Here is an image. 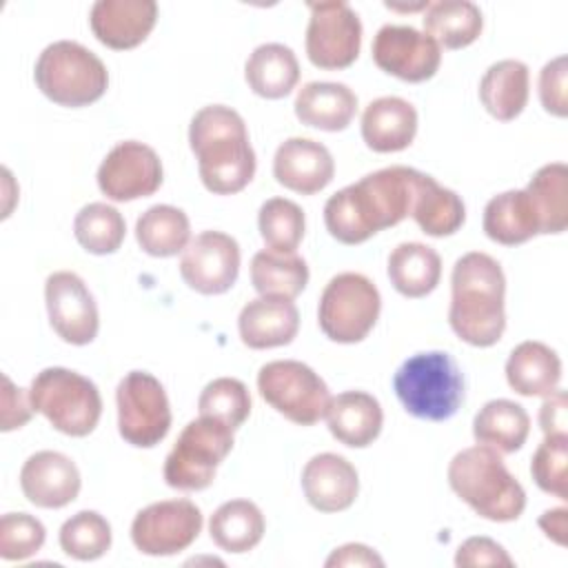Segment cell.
Returning <instances> with one entry per match:
<instances>
[{
    "instance_id": "27",
    "label": "cell",
    "mask_w": 568,
    "mask_h": 568,
    "mask_svg": "<svg viewBox=\"0 0 568 568\" xmlns=\"http://www.w3.org/2000/svg\"><path fill=\"white\" fill-rule=\"evenodd\" d=\"M244 78L253 93L266 100L286 98L300 80V62L291 47L266 42L253 49L244 64Z\"/></svg>"
},
{
    "instance_id": "33",
    "label": "cell",
    "mask_w": 568,
    "mask_h": 568,
    "mask_svg": "<svg viewBox=\"0 0 568 568\" xmlns=\"http://www.w3.org/2000/svg\"><path fill=\"white\" fill-rule=\"evenodd\" d=\"M209 532L222 550L248 552L262 541L264 515L248 499H231L215 508L209 519Z\"/></svg>"
},
{
    "instance_id": "8",
    "label": "cell",
    "mask_w": 568,
    "mask_h": 568,
    "mask_svg": "<svg viewBox=\"0 0 568 568\" xmlns=\"http://www.w3.org/2000/svg\"><path fill=\"white\" fill-rule=\"evenodd\" d=\"M233 448V428L213 417L189 422L164 459V481L178 490H204Z\"/></svg>"
},
{
    "instance_id": "43",
    "label": "cell",
    "mask_w": 568,
    "mask_h": 568,
    "mask_svg": "<svg viewBox=\"0 0 568 568\" xmlns=\"http://www.w3.org/2000/svg\"><path fill=\"white\" fill-rule=\"evenodd\" d=\"M42 521L29 513H7L0 519V557L20 561L36 555L44 544Z\"/></svg>"
},
{
    "instance_id": "4",
    "label": "cell",
    "mask_w": 568,
    "mask_h": 568,
    "mask_svg": "<svg viewBox=\"0 0 568 568\" xmlns=\"http://www.w3.org/2000/svg\"><path fill=\"white\" fill-rule=\"evenodd\" d=\"M448 484L479 517L515 521L526 508L521 484L508 473L499 450L477 444L459 450L448 464Z\"/></svg>"
},
{
    "instance_id": "15",
    "label": "cell",
    "mask_w": 568,
    "mask_h": 568,
    "mask_svg": "<svg viewBox=\"0 0 568 568\" xmlns=\"http://www.w3.org/2000/svg\"><path fill=\"white\" fill-rule=\"evenodd\" d=\"M49 324L60 339L73 346L91 344L100 328V315L84 280L73 271H55L44 282Z\"/></svg>"
},
{
    "instance_id": "22",
    "label": "cell",
    "mask_w": 568,
    "mask_h": 568,
    "mask_svg": "<svg viewBox=\"0 0 568 568\" xmlns=\"http://www.w3.org/2000/svg\"><path fill=\"white\" fill-rule=\"evenodd\" d=\"M300 328V313L293 300L257 297L244 304L237 331L248 348H275L293 342Z\"/></svg>"
},
{
    "instance_id": "44",
    "label": "cell",
    "mask_w": 568,
    "mask_h": 568,
    "mask_svg": "<svg viewBox=\"0 0 568 568\" xmlns=\"http://www.w3.org/2000/svg\"><path fill=\"white\" fill-rule=\"evenodd\" d=\"M566 75H568V58L557 55L555 60L546 62L539 73V100L541 106L557 115H568V93H566Z\"/></svg>"
},
{
    "instance_id": "48",
    "label": "cell",
    "mask_w": 568,
    "mask_h": 568,
    "mask_svg": "<svg viewBox=\"0 0 568 568\" xmlns=\"http://www.w3.org/2000/svg\"><path fill=\"white\" fill-rule=\"evenodd\" d=\"M326 566H384V559L364 544H344L331 552Z\"/></svg>"
},
{
    "instance_id": "47",
    "label": "cell",
    "mask_w": 568,
    "mask_h": 568,
    "mask_svg": "<svg viewBox=\"0 0 568 568\" xmlns=\"http://www.w3.org/2000/svg\"><path fill=\"white\" fill-rule=\"evenodd\" d=\"M566 393L555 388L550 395H546L541 408H539V426L544 435H568V417H566Z\"/></svg>"
},
{
    "instance_id": "20",
    "label": "cell",
    "mask_w": 568,
    "mask_h": 568,
    "mask_svg": "<svg viewBox=\"0 0 568 568\" xmlns=\"http://www.w3.org/2000/svg\"><path fill=\"white\" fill-rule=\"evenodd\" d=\"M275 180L302 195H313L331 184L335 162L331 151L311 138L284 140L273 158Z\"/></svg>"
},
{
    "instance_id": "17",
    "label": "cell",
    "mask_w": 568,
    "mask_h": 568,
    "mask_svg": "<svg viewBox=\"0 0 568 568\" xmlns=\"http://www.w3.org/2000/svg\"><path fill=\"white\" fill-rule=\"evenodd\" d=\"M240 273V246L222 231H202L180 257L182 280L202 295L226 293Z\"/></svg>"
},
{
    "instance_id": "41",
    "label": "cell",
    "mask_w": 568,
    "mask_h": 568,
    "mask_svg": "<svg viewBox=\"0 0 568 568\" xmlns=\"http://www.w3.org/2000/svg\"><path fill=\"white\" fill-rule=\"evenodd\" d=\"M197 410L202 417H213L235 430L251 413L248 388L235 377H217L202 388Z\"/></svg>"
},
{
    "instance_id": "14",
    "label": "cell",
    "mask_w": 568,
    "mask_h": 568,
    "mask_svg": "<svg viewBox=\"0 0 568 568\" xmlns=\"http://www.w3.org/2000/svg\"><path fill=\"white\" fill-rule=\"evenodd\" d=\"M162 160L144 142L115 144L98 169V186L113 202H131L153 195L162 186Z\"/></svg>"
},
{
    "instance_id": "24",
    "label": "cell",
    "mask_w": 568,
    "mask_h": 568,
    "mask_svg": "<svg viewBox=\"0 0 568 568\" xmlns=\"http://www.w3.org/2000/svg\"><path fill=\"white\" fill-rule=\"evenodd\" d=\"M331 435L351 448L371 446L384 424L379 402L364 390H346L328 402L324 413Z\"/></svg>"
},
{
    "instance_id": "36",
    "label": "cell",
    "mask_w": 568,
    "mask_h": 568,
    "mask_svg": "<svg viewBox=\"0 0 568 568\" xmlns=\"http://www.w3.org/2000/svg\"><path fill=\"white\" fill-rule=\"evenodd\" d=\"M410 215L426 235L444 237L462 229L466 220V206L455 191L437 184L435 178L424 173Z\"/></svg>"
},
{
    "instance_id": "9",
    "label": "cell",
    "mask_w": 568,
    "mask_h": 568,
    "mask_svg": "<svg viewBox=\"0 0 568 568\" xmlns=\"http://www.w3.org/2000/svg\"><path fill=\"white\" fill-rule=\"evenodd\" d=\"M382 311L377 286L362 273H337L324 286L317 306L322 333L337 344L362 342Z\"/></svg>"
},
{
    "instance_id": "23",
    "label": "cell",
    "mask_w": 568,
    "mask_h": 568,
    "mask_svg": "<svg viewBox=\"0 0 568 568\" xmlns=\"http://www.w3.org/2000/svg\"><path fill=\"white\" fill-rule=\"evenodd\" d=\"M415 133L417 111L404 98H377L362 113V138L375 153L404 151L415 140Z\"/></svg>"
},
{
    "instance_id": "7",
    "label": "cell",
    "mask_w": 568,
    "mask_h": 568,
    "mask_svg": "<svg viewBox=\"0 0 568 568\" xmlns=\"http://www.w3.org/2000/svg\"><path fill=\"white\" fill-rule=\"evenodd\" d=\"M29 399L36 413H42L49 424L71 437H87L100 422L102 397L98 386L69 368H42L29 388Z\"/></svg>"
},
{
    "instance_id": "49",
    "label": "cell",
    "mask_w": 568,
    "mask_h": 568,
    "mask_svg": "<svg viewBox=\"0 0 568 568\" xmlns=\"http://www.w3.org/2000/svg\"><path fill=\"white\" fill-rule=\"evenodd\" d=\"M566 513H568L566 508H555V510H546L539 517L541 530L561 546H564V532H566Z\"/></svg>"
},
{
    "instance_id": "2",
    "label": "cell",
    "mask_w": 568,
    "mask_h": 568,
    "mask_svg": "<svg viewBox=\"0 0 568 568\" xmlns=\"http://www.w3.org/2000/svg\"><path fill=\"white\" fill-rule=\"evenodd\" d=\"M202 184L215 195L242 191L255 175V151L242 115L224 104L202 106L189 126Z\"/></svg>"
},
{
    "instance_id": "46",
    "label": "cell",
    "mask_w": 568,
    "mask_h": 568,
    "mask_svg": "<svg viewBox=\"0 0 568 568\" xmlns=\"http://www.w3.org/2000/svg\"><path fill=\"white\" fill-rule=\"evenodd\" d=\"M2 384H4V390H2V426L0 428L9 433L13 428L24 426L31 419L33 406H31L29 393H24V388H16L7 375H2Z\"/></svg>"
},
{
    "instance_id": "13",
    "label": "cell",
    "mask_w": 568,
    "mask_h": 568,
    "mask_svg": "<svg viewBox=\"0 0 568 568\" xmlns=\"http://www.w3.org/2000/svg\"><path fill=\"white\" fill-rule=\"evenodd\" d=\"M202 530V513L191 499H164L142 508L131 524L133 546L151 557L186 550Z\"/></svg>"
},
{
    "instance_id": "37",
    "label": "cell",
    "mask_w": 568,
    "mask_h": 568,
    "mask_svg": "<svg viewBox=\"0 0 568 568\" xmlns=\"http://www.w3.org/2000/svg\"><path fill=\"white\" fill-rule=\"evenodd\" d=\"M251 284L262 297H297L308 284V266L295 253L257 251L251 260Z\"/></svg>"
},
{
    "instance_id": "3",
    "label": "cell",
    "mask_w": 568,
    "mask_h": 568,
    "mask_svg": "<svg viewBox=\"0 0 568 568\" xmlns=\"http://www.w3.org/2000/svg\"><path fill=\"white\" fill-rule=\"evenodd\" d=\"M448 324L453 333L470 346H493L506 328V277L501 264L488 253L462 255L450 275Z\"/></svg>"
},
{
    "instance_id": "1",
    "label": "cell",
    "mask_w": 568,
    "mask_h": 568,
    "mask_svg": "<svg viewBox=\"0 0 568 568\" xmlns=\"http://www.w3.org/2000/svg\"><path fill=\"white\" fill-rule=\"evenodd\" d=\"M422 175L417 169L395 164L339 189L324 204L328 233L337 242L355 246L399 224L413 211Z\"/></svg>"
},
{
    "instance_id": "30",
    "label": "cell",
    "mask_w": 568,
    "mask_h": 568,
    "mask_svg": "<svg viewBox=\"0 0 568 568\" xmlns=\"http://www.w3.org/2000/svg\"><path fill=\"white\" fill-rule=\"evenodd\" d=\"M484 233L504 246L524 244L539 233L537 213L526 191H504L484 209Z\"/></svg>"
},
{
    "instance_id": "10",
    "label": "cell",
    "mask_w": 568,
    "mask_h": 568,
    "mask_svg": "<svg viewBox=\"0 0 568 568\" xmlns=\"http://www.w3.org/2000/svg\"><path fill=\"white\" fill-rule=\"evenodd\" d=\"M257 390L280 415L300 426H313L328 408L326 382L304 362L275 359L260 368Z\"/></svg>"
},
{
    "instance_id": "18",
    "label": "cell",
    "mask_w": 568,
    "mask_h": 568,
    "mask_svg": "<svg viewBox=\"0 0 568 568\" xmlns=\"http://www.w3.org/2000/svg\"><path fill=\"white\" fill-rule=\"evenodd\" d=\"M80 486L78 466L58 450L33 453L20 470L22 495L38 508H62L71 504Z\"/></svg>"
},
{
    "instance_id": "32",
    "label": "cell",
    "mask_w": 568,
    "mask_h": 568,
    "mask_svg": "<svg viewBox=\"0 0 568 568\" xmlns=\"http://www.w3.org/2000/svg\"><path fill=\"white\" fill-rule=\"evenodd\" d=\"M484 29L481 11L470 0H439L426 4L424 33L439 49H464L473 44Z\"/></svg>"
},
{
    "instance_id": "28",
    "label": "cell",
    "mask_w": 568,
    "mask_h": 568,
    "mask_svg": "<svg viewBox=\"0 0 568 568\" xmlns=\"http://www.w3.org/2000/svg\"><path fill=\"white\" fill-rule=\"evenodd\" d=\"M530 75L521 60H499L486 69L479 82V100L484 109L501 120H515L528 102Z\"/></svg>"
},
{
    "instance_id": "19",
    "label": "cell",
    "mask_w": 568,
    "mask_h": 568,
    "mask_svg": "<svg viewBox=\"0 0 568 568\" xmlns=\"http://www.w3.org/2000/svg\"><path fill=\"white\" fill-rule=\"evenodd\" d=\"M158 20L153 0H98L89 24L93 36L109 49H133L146 40Z\"/></svg>"
},
{
    "instance_id": "38",
    "label": "cell",
    "mask_w": 568,
    "mask_h": 568,
    "mask_svg": "<svg viewBox=\"0 0 568 568\" xmlns=\"http://www.w3.org/2000/svg\"><path fill=\"white\" fill-rule=\"evenodd\" d=\"M126 224L122 213L104 202L82 206L73 220V235L78 244L93 255H109L122 246Z\"/></svg>"
},
{
    "instance_id": "31",
    "label": "cell",
    "mask_w": 568,
    "mask_h": 568,
    "mask_svg": "<svg viewBox=\"0 0 568 568\" xmlns=\"http://www.w3.org/2000/svg\"><path fill=\"white\" fill-rule=\"evenodd\" d=\"M530 433V417L526 408L513 399L486 402L473 419V437L477 444L490 446L499 453H515L526 444Z\"/></svg>"
},
{
    "instance_id": "12",
    "label": "cell",
    "mask_w": 568,
    "mask_h": 568,
    "mask_svg": "<svg viewBox=\"0 0 568 568\" xmlns=\"http://www.w3.org/2000/svg\"><path fill=\"white\" fill-rule=\"evenodd\" d=\"M306 55L317 69L351 67L362 47V22L348 2H311Z\"/></svg>"
},
{
    "instance_id": "21",
    "label": "cell",
    "mask_w": 568,
    "mask_h": 568,
    "mask_svg": "<svg viewBox=\"0 0 568 568\" xmlns=\"http://www.w3.org/2000/svg\"><path fill=\"white\" fill-rule=\"evenodd\" d=\"M302 490L315 510L342 513L353 506L359 493V477L346 457L320 453L311 457L302 470Z\"/></svg>"
},
{
    "instance_id": "34",
    "label": "cell",
    "mask_w": 568,
    "mask_h": 568,
    "mask_svg": "<svg viewBox=\"0 0 568 568\" xmlns=\"http://www.w3.org/2000/svg\"><path fill=\"white\" fill-rule=\"evenodd\" d=\"M191 224L182 209L171 204L149 206L135 222L140 248L153 257H171L191 242Z\"/></svg>"
},
{
    "instance_id": "40",
    "label": "cell",
    "mask_w": 568,
    "mask_h": 568,
    "mask_svg": "<svg viewBox=\"0 0 568 568\" xmlns=\"http://www.w3.org/2000/svg\"><path fill=\"white\" fill-rule=\"evenodd\" d=\"M60 548L78 561H93L111 548V526L95 510H80L60 528Z\"/></svg>"
},
{
    "instance_id": "11",
    "label": "cell",
    "mask_w": 568,
    "mask_h": 568,
    "mask_svg": "<svg viewBox=\"0 0 568 568\" xmlns=\"http://www.w3.org/2000/svg\"><path fill=\"white\" fill-rule=\"evenodd\" d=\"M118 430L135 448L158 446L171 428V406L164 386L146 371L126 373L115 390Z\"/></svg>"
},
{
    "instance_id": "26",
    "label": "cell",
    "mask_w": 568,
    "mask_h": 568,
    "mask_svg": "<svg viewBox=\"0 0 568 568\" xmlns=\"http://www.w3.org/2000/svg\"><path fill=\"white\" fill-rule=\"evenodd\" d=\"M506 379L524 397H546L559 386L561 359L544 342H521L508 355Z\"/></svg>"
},
{
    "instance_id": "5",
    "label": "cell",
    "mask_w": 568,
    "mask_h": 568,
    "mask_svg": "<svg viewBox=\"0 0 568 568\" xmlns=\"http://www.w3.org/2000/svg\"><path fill=\"white\" fill-rule=\"evenodd\" d=\"M393 390L408 415L446 422L464 402V375L446 351L415 353L395 371Z\"/></svg>"
},
{
    "instance_id": "35",
    "label": "cell",
    "mask_w": 568,
    "mask_h": 568,
    "mask_svg": "<svg viewBox=\"0 0 568 568\" xmlns=\"http://www.w3.org/2000/svg\"><path fill=\"white\" fill-rule=\"evenodd\" d=\"M524 191L537 213L539 233H564L568 226V166L564 162L541 166Z\"/></svg>"
},
{
    "instance_id": "39",
    "label": "cell",
    "mask_w": 568,
    "mask_h": 568,
    "mask_svg": "<svg viewBox=\"0 0 568 568\" xmlns=\"http://www.w3.org/2000/svg\"><path fill=\"white\" fill-rule=\"evenodd\" d=\"M257 229L268 251L295 253L304 237V211L286 197H271L260 206Z\"/></svg>"
},
{
    "instance_id": "25",
    "label": "cell",
    "mask_w": 568,
    "mask_h": 568,
    "mask_svg": "<svg viewBox=\"0 0 568 568\" xmlns=\"http://www.w3.org/2000/svg\"><path fill=\"white\" fill-rule=\"evenodd\" d=\"M295 115L320 131H344L357 111V95L342 82H306L295 95Z\"/></svg>"
},
{
    "instance_id": "29",
    "label": "cell",
    "mask_w": 568,
    "mask_h": 568,
    "mask_svg": "<svg viewBox=\"0 0 568 568\" xmlns=\"http://www.w3.org/2000/svg\"><path fill=\"white\" fill-rule=\"evenodd\" d=\"M388 280L404 297H424L435 291L442 277V257L422 242H402L388 255Z\"/></svg>"
},
{
    "instance_id": "6",
    "label": "cell",
    "mask_w": 568,
    "mask_h": 568,
    "mask_svg": "<svg viewBox=\"0 0 568 568\" xmlns=\"http://www.w3.org/2000/svg\"><path fill=\"white\" fill-rule=\"evenodd\" d=\"M33 80L51 102L78 109L104 95L109 71L104 62L80 42L58 40L38 55Z\"/></svg>"
},
{
    "instance_id": "42",
    "label": "cell",
    "mask_w": 568,
    "mask_h": 568,
    "mask_svg": "<svg viewBox=\"0 0 568 568\" xmlns=\"http://www.w3.org/2000/svg\"><path fill=\"white\" fill-rule=\"evenodd\" d=\"M566 466H568V435H546L530 462V475L535 484L544 493L566 499L568 497Z\"/></svg>"
},
{
    "instance_id": "45",
    "label": "cell",
    "mask_w": 568,
    "mask_h": 568,
    "mask_svg": "<svg viewBox=\"0 0 568 568\" xmlns=\"http://www.w3.org/2000/svg\"><path fill=\"white\" fill-rule=\"evenodd\" d=\"M455 564L457 566H513V559L490 537H470L457 548Z\"/></svg>"
},
{
    "instance_id": "16",
    "label": "cell",
    "mask_w": 568,
    "mask_h": 568,
    "mask_svg": "<svg viewBox=\"0 0 568 568\" xmlns=\"http://www.w3.org/2000/svg\"><path fill=\"white\" fill-rule=\"evenodd\" d=\"M371 51L382 71L404 82L430 80L442 62L439 44L410 24H384L375 33Z\"/></svg>"
}]
</instances>
